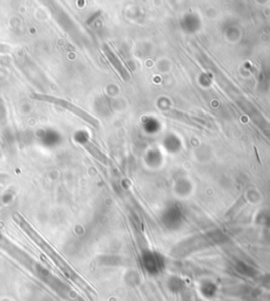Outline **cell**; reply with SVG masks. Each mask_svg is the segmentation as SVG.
<instances>
[{
	"label": "cell",
	"mask_w": 270,
	"mask_h": 301,
	"mask_svg": "<svg viewBox=\"0 0 270 301\" xmlns=\"http://www.w3.org/2000/svg\"><path fill=\"white\" fill-rule=\"evenodd\" d=\"M31 97L33 99L40 100V102L53 104V105H56V106H58V107H60L62 109L68 110V111L71 112V114L75 115L76 117H79L83 121L87 122L90 125H92L93 127H98L99 126V122L94 117H92L91 115H89L88 112H86L85 110H83L80 107H77L76 105L68 102V100H66V99L58 98V97L51 96V95H46V94H33Z\"/></svg>",
	"instance_id": "1"
},
{
	"label": "cell",
	"mask_w": 270,
	"mask_h": 301,
	"mask_svg": "<svg viewBox=\"0 0 270 301\" xmlns=\"http://www.w3.org/2000/svg\"><path fill=\"white\" fill-rule=\"evenodd\" d=\"M75 140L80 145H82L90 155H92L95 159H97L101 163H104V164H108V157L102 153L97 146H95L92 142H90L84 133H77L75 135Z\"/></svg>",
	"instance_id": "2"
},
{
	"label": "cell",
	"mask_w": 270,
	"mask_h": 301,
	"mask_svg": "<svg viewBox=\"0 0 270 301\" xmlns=\"http://www.w3.org/2000/svg\"><path fill=\"white\" fill-rule=\"evenodd\" d=\"M104 52L106 54V56L108 57L109 61L111 62V65L114 67V69L118 71V73L121 75V78L125 81H128L130 79V75L128 73V71L126 70V68L124 67V65L121 62V60L119 59V57L115 55V53L112 51V50L109 48L108 45L104 46Z\"/></svg>",
	"instance_id": "3"
},
{
	"label": "cell",
	"mask_w": 270,
	"mask_h": 301,
	"mask_svg": "<svg viewBox=\"0 0 270 301\" xmlns=\"http://www.w3.org/2000/svg\"><path fill=\"white\" fill-rule=\"evenodd\" d=\"M10 51H11V48L9 46L0 44V53H8Z\"/></svg>",
	"instance_id": "4"
}]
</instances>
